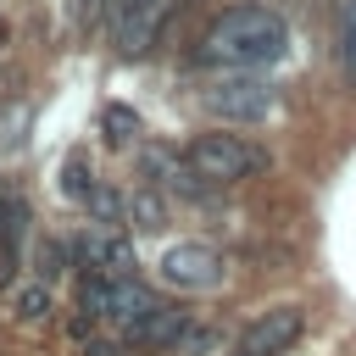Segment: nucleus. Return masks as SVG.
<instances>
[{"mask_svg":"<svg viewBox=\"0 0 356 356\" xmlns=\"http://www.w3.org/2000/svg\"><path fill=\"white\" fill-rule=\"evenodd\" d=\"M284 44H289V28H284V17L273 6H228L206 28L195 56L206 67H222V72H256V67L278 61Z\"/></svg>","mask_w":356,"mask_h":356,"instance_id":"f257e3e1","label":"nucleus"},{"mask_svg":"<svg viewBox=\"0 0 356 356\" xmlns=\"http://www.w3.org/2000/svg\"><path fill=\"white\" fill-rule=\"evenodd\" d=\"M184 161L222 189V184H239V178H250V172H261V167H267V150L250 145V139H239V134L211 128V134H195V139H189Z\"/></svg>","mask_w":356,"mask_h":356,"instance_id":"f03ea898","label":"nucleus"},{"mask_svg":"<svg viewBox=\"0 0 356 356\" xmlns=\"http://www.w3.org/2000/svg\"><path fill=\"white\" fill-rule=\"evenodd\" d=\"M200 100H206V111H211V117H222V122H261V117H273L278 89H273L267 78L228 72V78H217Z\"/></svg>","mask_w":356,"mask_h":356,"instance_id":"7ed1b4c3","label":"nucleus"},{"mask_svg":"<svg viewBox=\"0 0 356 356\" xmlns=\"http://www.w3.org/2000/svg\"><path fill=\"white\" fill-rule=\"evenodd\" d=\"M300 334H306V312L300 306H273V312L245 323V334L234 339V356H284Z\"/></svg>","mask_w":356,"mask_h":356,"instance_id":"20e7f679","label":"nucleus"},{"mask_svg":"<svg viewBox=\"0 0 356 356\" xmlns=\"http://www.w3.org/2000/svg\"><path fill=\"white\" fill-rule=\"evenodd\" d=\"M161 278L178 284V289H211V284H222V256L211 245H195V239L167 245L161 250Z\"/></svg>","mask_w":356,"mask_h":356,"instance_id":"39448f33","label":"nucleus"},{"mask_svg":"<svg viewBox=\"0 0 356 356\" xmlns=\"http://www.w3.org/2000/svg\"><path fill=\"white\" fill-rule=\"evenodd\" d=\"M172 6H178V0H134V6H122V11L111 17L117 50H122V56H145V50L156 44V33H161V22H167Z\"/></svg>","mask_w":356,"mask_h":356,"instance_id":"423d86ee","label":"nucleus"},{"mask_svg":"<svg viewBox=\"0 0 356 356\" xmlns=\"http://www.w3.org/2000/svg\"><path fill=\"white\" fill-rule=\"evenodd\" d=\"M72 250H78V261H83L89 273H111V278H128V267H134V245H128L122 234H111V228H83Z\"/></svg>","mask_w":356,"mask_h":356,"instance_id":"0eeeda50","label":"nucleus"},{"mask_svg":"<svg viewBox=\"0 0 356 356\" xmlns=\"http://www.w3.org/2000/svg\"><path fill=\"white\" fill-rule=\"evenodd\" d=\"M189 312H172V306H156L150 317H139V323H128V339L134 345H145V350H161V345H184L189 339Z\"/></svg>","mask_w":356,"mask_h":356,"instance_id":"6e6552de","label":"nucleus"},{"mask_svg":"<svg viewBox=\"0 0 356 356\" xmlns=\"http://www.w3.org/2000/svg\"><path fill=\"white\" fill-rule=\"evenodd\" d=\"M61 195H67L72 206H89V200L100 195V178H95V167H89V161H83L78 150H72V156L61 161Z\"/></svg>","mask_w":356,"mask_h":356,"instance_id":"1a4fd4ad","label":"nucleus"},{"mask_svg":"<svg viewBox=\"0 0 356 356\" xmlns=\"http://www.w3.org/2000/svg\"><path fill=\"white\" fill-rule=\"evenodd\" d=\"M156 312V295L139 284V278H117V300H111V317H122V323H139V317H150Z\"/></svg>","mask_w":356,"mask_h":356,"instance_id":"9d476101","label":"nucleus"},{"mask_svg":"<svg viewBox=\"0 0 356 356\" xmlns=\"http://www.w3.org/2000/svg\"><path fill=\"white\" fill-rule=\"evenodd\" d=\"M128 222L145 228V234L167 228V200H161L156 189H134V195H128Z\"/></svg>","mask_w":356,"mask_h":356,"instance_id":"9b49d317","label":"nucleus"},{"mask_svg":"<svg viewBox=\"0 0 356 356\" xmlns=\"http://www.w3.org/2000/svg\"><path fill=\"white\" fill-rule=\"evenodd\" d=\"M11 312H17L22 323H39V317H50V284H44V278H33V284L11 289Z\"/></svg>","mask_w":356,"mask_h":356,"instance_id":"f8f14e48","label":"nucleus"},{"mask_svg":"<svg viewBox=\"0 0 356 356\" xmlns=\"http://www.w3.org/2000/svg\"><path fill=\"white\" fill-rule=\"evenodd\" d=\"M100 134H106L111 145H134V134H139V117H134L128 106H106V111H100Z\"/></svg>","mask_w":356,"mask_h":356,"instance_id":"ddd939ff","label":"nucleus"},{"mask_svg":"<svg viewBox=\"0 0 356 356\" xmlns=\"http://www.w3.org/2000/svg\"><path fill=\"white\" fill-rule=\"evenodd\" d=\"M33 273H39L44 284L61 278V273H67V245H61V239H39V245H33Z\"/></svg>","mask_w":356,"mask_h":356,"instance_id":"4468645a","label":"nucleus"},{"mask_svg":"<svg viewBox=\"0 0 356 356\" xmlns=\"http://www.w3.org/2000/svg\"><path fill=\"white\" fill-rule=\"evenodd\" d=\"M339 50H345V78L356 83V0H345V17H339Z\"/></svg>","mask_w":356,"mask_h":356,"instance_id":"2eb2a0df","label":"nucleus"},{"mask_svg":"<svg viewBox=\"0 0 356 356\" xmlns=\"http://www.w3.org/2000/svg\"><path fill=\"white\" fill-rule=\"evenodd\" d=\"M89 211H95L100 222H128V206H122V200H117L111 189H100V195L89 200Z\"/></svg>","mask_w":356,"mask_h":356,"instance_id":"dca6fc26","label":"nucleus"},{"mask_svg":"<svg viewBox=\"0 0 356 356\" xmlns=\"http://www.w3.org/2000/svg\"><path fill=\"white\" fill-rule=\"evenodd\" d=\"M83 356H117L111 339H83Z\"/></svg>","mask_w":356,"mask_h":356,"instance_id":"f3484780","label":"nucleus"}]
</instances>
